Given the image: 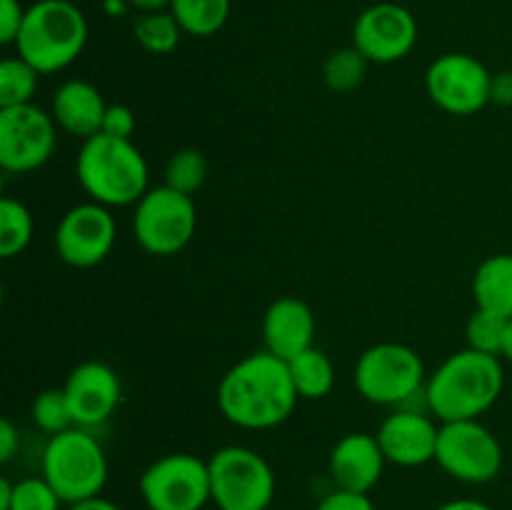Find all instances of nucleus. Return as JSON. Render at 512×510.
I'll return each mask as SVG.
<instances>
[{
	"instance_id": "f257e3e1",
	"label": "nucleus",
	"mask_w": 512,
	"mask_h": 510,
	"mask_svg": "<svg viewBox=\"0 0 512 510\" xmlns=\"http://www.w3.org/2000/svg\"><path fill=\"white\" fill-rule=\"evenodd\" d=\"M300 395L288 363L268 350L245 355L220 378L218 408L243 430H270L293 415Z\"/></svg>"
},
{
	"instance_id": "f03ea898",
	"label": "nucleus",
	"mask_w": 512,
	"mask_h": 510,
	"mask_svg": "<svg viewBox=\"0 0 512 510\" xmlns=\"http://www.w3.org/2000/svg\"><path fill=\"white\" fill-rule=\"evenodd\" d=\"M505 370L500 358L465 348L440 363L425 383V405L440 423L478 420L500 400Z\"/></svg>"
},
{
	"instance_id": "7ed1b4c3",
	"label": "nucleus",
	"mask_w": 512,
	"mask_h": 510,
	"mask_svg": "<svg viewBox=\"0 0 512 510\" xmlns=\"http://www.w3.org/2000/svg\"><path fill=\"white\" fill-rule=\"evenodd\" d=\"M78 183L90 200L105 208L135 205L148 193V160L135 148L133 140L110 138L98 133L83 140L75 160Z\"/></svg>"
},
{
	"instance_id": "20e7f679",
	"label": "nucleus",
	"mask_w": 512,
	"mask_h": 510,
	"mask_svg": "<svg viewBox=\"0 0 512 510\" xmlns=\"http://www.w3.org/2000/svg\"><path fill=\"white\" fill-rule=\"evenodd\" d=\"M85 43L88 18L73 0H38L28 5L15 50L40 75H50L73 65Z\"/></svg>"
},
{
	"instance_id": "39448f33",
	"label": "nucleus",
	"mask_w": 512,
	"mask_h": 510,
	"mask_svg": "<svg viewBox=\"0 0 512 510\" xmlns=\"http://www.w3.org/2000/svg\"><path fill=\"white\" fill-rule=\"evenodd\" d=\"M43 478L68 505L95 498L108 483V458L88 428L50 435L43 450Z\"/></svg>"
},
{
	"instance_id": "423d86ee",
	"label": "nucleus",
	"mask_w": 512,
	"mask_h": 510,
	"mask_svg": "<svg viewBox=\"0 0 512 510\" xmlns=\"http://www.w3.org/2000/svg\"><path fill=\"white\" fill-rule=\"evenodd\" d=\"M353 383L360 398L373 405L403 408L415 395L425 393L423 358L410 345L378 343L370 345L358 358Z\"/></svg>"
},
{
	"instance_id": "0eeeda50",
	"label": "nucleus",
	"mask_w": 512,
	"mask_h": 510,
	"mask_svg": "<svg viewBox=\"0 0 512 510\" xmlns=\"http://www.w3.org/2000/svg\"><path fill=\"white\" fill-rule=\"evenodd\" d=\"M210 495L220 510H265L275 498L268 460L245 445H225L208 460Z\"/></svg>"
},
{
	"instance_id": "6e6552de",
	"label": "nucleus",
	"mask_w": 512,
	"mask_h": 510,
	"mask_svg": "<svg viewBox=\"0 0 512 510\" xmlns=\"http://www.w3.org/2000/svg\"><path fill=\"white\" fill-rule=\"evenodd\" d=\"M198 230V208L193 195L160 185L135 203L133 235L140 248L158 258L180 253Z\"/></svg>"
},
{
	"instance_id": "1a4fd4ad",
	"label": "nucleus",
	"mask_w": 512,
	"mask_h": 510,
	"mask_svg": "<svg viewBox=\"0 0 512 510\" xmlns=\"http://www.w3.org/2000/svg\"><path fill=\"white\" fill-rule=\"evenodd\" d=\"M435 463L460 483H490L503 470V445L480 420L440 423Z\"/></svg>"
},
{
	"instance_id": "9d476101",
	"label": "nucleus",
	"mask_w": 512,
	"mask_h": 510,
	"mask_svg": "<svg viewBox=\"0 0 512 510\" xmlns=\"http://www.w3.org/2000/svg\"><path fill=\"white\" fill-rule=\"evenodd\" d=\"M138 488L148 510H203L213 500L208 460L193 453H170L150 463Z\"/></svg>"
},
{
	"instance_id": "9b49d317",
	"label": "nucleus",
	"mask_w": 512,
	"mask_h": 510,
	"mask_svg": "<svg viewBox=\"0 0 512 510\" xmlns=\"http://www.w3.org/2000/svg\"><path fill=\"white\" fill-rule=\"evenodd\" d=\"M58 125L35 103L0 108V168L5 173H33L55 153Z\"/></svg>"
},
{
	"instance_id": "f8f14e48",
	"label": "nucleus",
	"mask_w": 512,
	"mask_h": 510,
	"mask_svg": "<svg viewBox=\"0 0 512 510\" xmlns=\"http://www.w3.org/2000/svg\"><path fill=\"white\" fill-rule=\"evenodd\" d=\"M493 73L470 53H445L430 63L425 88L430 100L450 115H475L490 103Z\"/></svg>"
},
{
	"instance_id": "ddd939ff",
	"label": "nucleus",
	"mask_w": 512,
	"mask_h": 510,
	"mask_svg": "<svg viewBox=\"0 0 512 510\" xmlns=\"http://www.w3.org/2000/svg\"><path fill=\"white\" fill-rule=\"evenodd\" d=\"M118 238V225L105 205L80 203L73 205L60 218L55 228V253L70 268H95L113 250Z\"/></svg>"
},
{
	"instance_id": "4468645a",
	"label": "nucleus",
	"mask_w": 512,
	"mask_h": 510,
	"mask_svg": "<svg viewBox=\"0 0 512 510\" xmlns=\"http://www.w3.org/2000/svg\"><path fill=\"white\" fill-rule=\"evenodd\" d=\"M418 43V20L405 5L375 3L358 15L353 45L368 63L390 65L403 60Z\"/></svg>"
},
{
	"instance_id": "2eb2a0df",
	"label": "nucleus",
	"mask_w": 512,
	"mask_h": 510,
	"mask_svg": "<svg viewBox=\"0 0 512 510\" xmlns=\"http://www.w3.org/2000/svg\"><path fill=\"white\" fill-rule=\"evenodd\" d=\"M63 390L78 428L103 425L115 413L123 395L118 373L100 360H85L75 365L65 378Z\"/></svg>"
},
{
	"instance_id": "dca6fc26",
	"label": "nucleus",
	"mask_w": 512,
	"mask_h": 510,
	"mask_svg": "<svg viewBox=\"0 0 512 510\" xmlns=\"http://www.w3.org/2000/svg\"><path fill=\"white\" fill-rule=\"evenodd\" d=\"M440 425L428 413L398 408L380 423L378 438L385 460L400 468H418L435 460Z\"/></svg>"
},
{
	"instance_id": "f3484780",
	"label": "nucleus",
	"mask_w": 512,
	"mask_h": 510,
	"mask_svg": "<svg viewBox=\"0 0 512 510\" xmlns=\"http://www.w3.org/2000/svg\"><path fill=\"white\" fill-rule=\"evenodd\" d=\"M388 465L378 438L370 433H348L333 445L328 460L330 478L335 488L370 493L383 478Z\"/></svg>"
},
{
	"instance_id": "a211bd4d",
	"label": "nucleus",
	"mask_w": 512,
	"mask_h": 510,
	"mask_svg": "<svg viewBox=\"0 0 512 510\" xmlns=\"http://www.w3.org/2000/svg\"><path fill=\"white\" fill-rule=\"evenodd\" d=\"M260 330L265 350L288 363L303 350L313 348L315 315L305 300L285 295L268 305Z\"/></svg>"
},
{
	"instance_id": "6ab92c4d",
	"label": "nucleus",
	"mask_w": 512,
	"mask_h": 510,
	"mask_svg": "<svg viewBox=\"0 0 512 510\" xmlns=\"http://www.w3.org/2000/svg\"><path fill=\"white\" fill-rule=\"evenodd\" d=\"M108 103L103 93L88 80H68L60 85L50 103V115L55 125L68 135L88 140L103 130V118Z\"/></svg>"
},
{
	"instance_id": "aec40b11",
	"label": "nucleus",
	"mask_w": 512,
	"mask_h": 510,
	"mask_svg": "<svg viewBox=\"0 0 512 510\" xmlns=\"http://www.w3.org/2000/svg\"><path fill=\"white\" fill-rule=\"evenodd\" d=\"M475 305L503 318H512V255L495 253L473 275Z\"/></svg>"
},
{
	"instance_id": "412c9836",
	"label": "nucleus",
	"mask_w": 512,
	"mask_h": 510,
	"mask_svg": "<svg viewBox=\"0 0 512 510\" xmlns=\"http://www.w3.org/2000/svg\"><path fill=\"white\" fill-rule=\"evenodd\" d=\"M290 378H293L295 390L305 400H320L333 390L335 385V365L328 353L320 348H308L293 360H288Z\"/></svg>"
},
{
	"instance_id": "4be33fe9",
	"label": "nucleus",
	"mask_w": 512,
	"mask_h": 510,
	"mask_svg": "<svg viewBox=\"0 0 512 510\" xmlns=\"http://www.w3.org/2000/svg\"><path fill=\"white\" fill-rule=\"evenodd\" d=\"M230 0H173L170 13L180 23L185 35L210 38L220 33L230 18Z\"/></svg>"
},
{
	"instance_id": "5701e85b",
	"label": "nucleus",
	"mask_w": 512,
	"mask_h": 510,
	"mask_svg": "<svg viewBox=\"0 0 512 510\" xmlns=\"http://www.w3.org/2000/svg\"><path fill=\"white\" fill-rule=\"evenodd\" d=\"M133 35L140 48L148 53L168 55L178 48L185 33L170 10H158V13H138V18L133 20Z\"/></svg>"
},
{
	"instance_id": "b1692460",
	"label": "nucleus",
	"mask_w": 512,
	"mask_h": 510,
	"mask_svg": "<svg viewBox=\"0 0 512 510\" xmlns=\"http://www.w3.org/2000/svg\"><path fill=\"white\" fill-rule=\"evenodd\" d=\"M33 240V215L15 198L0 200V255L5 260L23 253Z\"/></svg>"
},
{
	"instance_id": "393cba45",
	"label": "nucleus",
	"mask_w": 512,
	"mask_h": 510,
	"mask_svg": "<svg viewBox=\"0 0 512 510\" xmlns=\"http://www.w3.org/2000/svg\"><path fill=\"white\" fill-rule=\"evenodd\" d=\"M38 83L40 73L28 63V60H23L20 55L5 58L3 63H0V108L33 103Z\"/></svg>"
},
{
	"instance_id": "a878e982",
	"label": "nucleus",
	"mask_w": 512,
	"mask_h": 510,
	"mask_svg": "<svg viewBox=\"0 0 512 510\" xmlns=\"http://www.w3.org/2000/svg\"><path fill=\"white\" fill-rule=\"evenodd\" d=\"M365 73H368V58L355 45L333 50L323 63V80L333 93H350L360 88Z\"/></svg>"
},
{
	"instance_id": "bb28decb",
	"label": "nucleus",
	"mask_w": 512,
	"mask_h": 510,
	"mask_svg": "<svg viewBox=\"0 0 512 510\" xmlns=\"http://www.w3.org/2000/svg\"><path fill=\"white\" fill-rule=\"evenodd\" d=\"M208 180V160L200 150L183 148L170 155L165 165V185L178 193L195 195Z\"/></svg>"
},
{
	"instance_id": "cd10ccee",
	"label": "nucleus",
	"mask_w": 512,
	"mask_h": 510,
	"mask_svg": "<svg viewBox=\"0 0 512 510\" xmlns=\"http://www.w3.org/2000/svg\"><path fill=\"white\" fill-rule=\"evenodd\" d=\"M508 323L510 318L495 315L490 313V310L475 308V313L470 315L468 325H465L468 348L478 350V353H485V355H495V358H503Z\"/></svg>"
},
{
	"instance_id": "c85d7f7f",
	"label": "nucleus",
	"mask_w": 512,
	"mask_h": 510,
	"mask_svg": "<svg viewBox=\"0 0 512 510\" xmlns=\"http://www.w3.org/2000/svg\"><path fill=\"white\" fill-rule=\"evenodd\" d=\"M30 415H33V423L48 435H58L63 430L75 428L73 413H70V405L63 388L40 390L35 395L33 405H30Z\"/></svg>"
},
{
	"instance_id": "c756f323",
	"label": "nucleus",
	"mask_w": 512,
	"mask_h": 510,
	"mask_svg": "<svg viewBox=\"0 0 512 510\" xmlns=\"http://www.w3.org/2000/svg\"><path fill=\"white\" fill-rule=\"evenodd\" d=\"M63 500L55 493L53 485L38 475V478H23L13 483L8 510H60Z\"/></svg>"
},
{
	"instance_id": "7c9ffc66",
	"label": "nucleus",
	"mask_w": 512,
	"mask_h": 510,
	"mask_svg": "<svg viewBox=\"0 0 512 510\" xmlns=\"http://www.w3.org/2000/svg\"><path fill=\"white\" fill-rule=\"evenodd\" d=\"M135 113L128 108V105L113 103L108 105L103 118V130L100 133L110 135V138H120V140H133L135 133Z\"/></svg>"
},
{
	"instance_id": "2f4dec72",
	"label": "nucleus",
	"mask_w": 512,
	"mask_h": 510,
	"mask_svg": "<svg viewBox=\"0 0 512 510\" xmlns=\"http://www.w3.org/2000/svg\"><path fill=\"white\" fill-rule=\"evenodd\" d=\"M25 13L28 8L20 0H0V43L15 45L25 23Z\"/></svg>"
},
{
	"instance_id": "473e14b6",
	"label": "nucleus",
	"mask_w": 512,
	"mask_h": 510,
	"mask_svg": "<svg viewBox=\"0 0 512 510\" xmlns=\"http://www.w3.org/2000/svg\"><path fill=\"white\" fill-rule=\"evenodd\" d=\"M315 510H375L373 500L368 493H353V490L335 488L333 493L325 495Z\"/></svg>"
},
{
	"instance_id": "72a5a7b5",
	"label": "nucleus",
	"mask_w": 512,
	"mask_h": 510,
	"mask_svg": "<svg viewBox=\"0 0 512 510\" xmlns=\"http://www.w3.org/2000/svg\"><path fill=\"white\" fill-rule=\"evenodd\" d=\"M490 103L500 105V108H512V70H503V73L493 75Z\"/></svg>"
},
{
	"instance_id": "f704fd0d",
	"label": "nucleus",
	"mask_w": 512,
	"mask_h": 510,
	"mask_svg": "<svg viewBox=\"0 0 512 510\" xmlns=\"http://www.w3.org/2000/svg\"><path fill=\"white\" fill-rule=\"evenodd\" d=\"M20 448L18 428L8 418L0 420V463H10Z\"/></svg>"
},
{
	"instance_id": "c9c22d12",
	"label": "nucleus",
	"mask_w": 512,
	"mask_h": 510,
	"mask_svg": "<svg viewBox=\"0 0 512 510\" xmlns=\"http://www.w3.org/2000/svg\"><path fill=\"white\" fill-rule=\"evenodd\" d=\"M68 510H120L113 500L103 498V495H95V498L80 500V503H73Z\"/></svg>"
},
{
	"instance_id": "e433bc0d",
	"label": "nucleus",
	"mask_w": 512,
	"mask_h": 510,
	"mask_svg": "<svg viewBox=\"0 0 512 510\" xmlns=\"http://www.w3.org/2000/svg\"><path fill=\"white\" fill-rule=\"evenodd\" d=\"M438 510H493L488 503L483 500H473V498H460V500H450V503H443Z\"/></svg>"
},
{
	"instance_id": "4c0bfd02",
	"label": "nucleus",
	"mask_w": 512,
	"mask_h": 510,
	"mask_svg": "<svg viewBox=\"0 0 512 510\" xmlns=\"http://www.w3.org/2000/svg\"><path fill=\"white\" fill-rule=\"evenodd\" d=\"M128 3L138 13H158V10H170L173 0H128Z\"/></svg>"
},
{
	"instance_id": "58836bf2",
	"label": "nucleus",
	"mask_w": 512,
	"mask_h": 510,
	"mask_svg": "<svg viewBox=\"0 0 512 510\" xmlns=\"http://www.w3.org/2000/svg\"><path fill=\"white\" fill-rule=\"evenodd\" d=\"M130 3L128 0H103V10L110 15V18H120V15L128 13Z\"/></svg>"
},
{
	"instance_id": "ea45409f",
	"label": "nucleus",
	"mask_w": 512,
	"mask_h": 510,
	"mask_svg": "<svg viewBox=\"0 0 512 510\" xmlns=\"http://www.w3.org/2000/svg\"><path fill=\"white\" fill-rule=\"evenodd\" d=\"M10 495H13V483L8 478H0V510L10 508Z\"/></svg>"
},
{
	"instance_id": "a19ab883",
	"label": "nucleus",
	"mask_w": 512,
	"mask_h": 510,
	"mask_svg": "<svg viewBox=\"0 0 512 510\" xmlns=\"http://www.w3.org/2000/svg\"><path fill=\"white\" fill-rule=\"evenodd\" d=\"M503 358L512 363V318L508 323V335H505V348H503Z\"/></svg>"
},
{
	"instance_id": "79ce46f5",
	"label": "nucleus",
	"mask_w": 512,
	"mask_h": 510,
	"mask_svg": "<svg viewBox=\"0 0 512 510\" xmlns=\"http://www.w3.org/2000/svg\"><path fill=\"white\" fill-rule=\"evenodd\" d=\"M265 510H275V508H265Z\"/></svg>"
}]
</instances>
